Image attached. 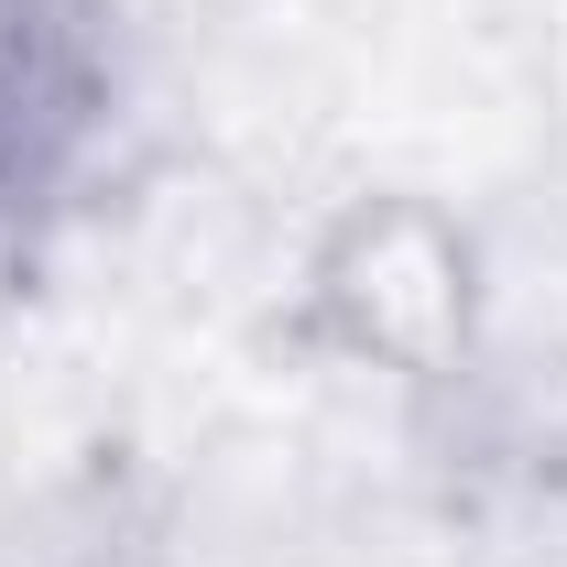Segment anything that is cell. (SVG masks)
I'll return each mask as SVG.
<instances>
[{"label": "cell", "mask_w": 567, "mask_h": 567, "mask_svg": "<svg viewBox=\"0 0 567 567\" xmlns=\"http://www.w3.org/2000/svg\"><path fill=\"white\" fill-rule=\"evenodd\" d=\"M262 350L415 404L458 393L492 350V251L436 186H360L306 229Z\"/></svg>", "instance_id": "obj_1"}, {"label": "cell", "mask_w": 567, "mask_h": 567, "mask_svg": "<svg viewBox=\"0 0 567 567\" xmlns=\"http://www.w3.org/2000/svg\"><path fill=\"white\" fill-rule=\"evenodd\" d=\"M121 0H0V262L99 186L121 142Z\"/></svg>", "instance_id": "obj_2"}]
</instances>
